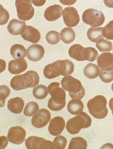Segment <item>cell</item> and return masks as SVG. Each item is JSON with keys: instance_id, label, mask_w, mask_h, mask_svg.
<instances>
[{"instance_id": "cell-10", "label": "cell", "mask_w": 113, "mask_h": 149, "mask_svg": "<svg viewBox=\"0 0 113 149\" xmlns=\"http://www.w3.org/2000/svg\"><path fill=\"white\" fill-rule=\"evenodd\" d=\"M51 119V114L49 111L43 108L39 109L32 118V124L36 128L45 127Z\"/></svg>"}, {"instance_id": "cell-17", "label": "cell", "mask_w": 113, "mask_h": 149, "mask_svg": "<svg viewBox=\"0 0 113 149\" xmlns=\"http://www.w3.org/2000/svg\"><path fill=\"white\" fill-rule=\"evenodd\" d=\"M21 35L25 40L33 44L39 42L41 39V34L39 31L31 26H27L25 31L22 33Z\"/></svg>"}, {"instance_id": "cell-28", "label": "cell", "mask_w": 113, "mask_h": 149, "mask_svg": "<svg viewBox=\"0 0 113 149\" xmlns=\"http://www.w3.org/2000/svg\"><path fill=\"white\" fill-rule=\"evenodd\" d=\"M48 88L46 86L40 85L36 86L33 90V95L37 99H44L48 96Z\"/></svg>"}, {"instance_id": "cell-40", "label": "cell", "mask_w": 113, "mask_h": 149, "mask_svg": "<svg viewBox=\"0 0 113 149\" xmlns=\"http://www.w3.org/2000/svg\"><path fill=\"white\" fill-rule=\"evenodd\" d=\"M77 0H60V2L64 5H73Z\"/></svg>"}, {"instance_id": "cell-18", "label": "cell", "mask_w": 113, "mask_h": 149, "mask_svg": "<svg viewBox=\"0 0 113 149\" xmlns=\"http://www.w3.org/2000/svg\"><path fill=\"white\" fill-rule=\"evenodd\" d=\"M62 8L59 5H54L48 7L44 13V17L48 21H55L61 18Z\"/></svg>"}, {"instance_id": "cell-31", "label": "cell", "mask_w": 113, "mask_h": 149, "mask_svg": "<svg viewBox=\"0 0 113 149\" xmlns=\"http://www.w3.org/2000/svg\"><path fill=\"white\" fill-rule=\"evenodd\" d=\"M98 56V53L97 50L93 47H87L84 49V60L93 62L95 61Z\"/></svg>"}, {"instance_id": "cell-15", "label": "cell", "mask_w": 113, "mask_h": 149, "mask_svg": "<svg viewBox=\"0 0 113 149\" xmlns=\"http://www.w3.org/2000/svg\"><path fill=\"white\" fill-rule=\"evenodd\" d=\"M98 67L103 70L110 71L113 70V54L109 52L101 54L97 58Z\"/></svg>"}, {"instance_id": "cell-13", "label": "cell", "mask_w": 113, "mask_h": 149, "mask_svg": "<svg viewBox=\"0 0 113 149\" xmlns=\"http://www.w3.org/2000/svg\"><path fill=\"white\" fill-rule=\"evenodd\" d=\"M65 127V121L60 116L54 117L51 120L48 130L49 133L54 136H57L61 134Z\"/></svg>"}, {"instance_id": "cell-27", "label": "cell", "mask_w": 113, "mask_h": 149, "mask_svg": "<svg viewBox=\"0 0 113 149\" xmlns=\"http://www.w3.org/2000/svg\"><path fill=\"white\" fill-rule=\"evenodd\" d=\"M87 142L82 137L72 138L69 146V149H86L87 148Z\"/></svg>"}, {"instance_id": "cell-38", "label": "cell", "mask_w": 113, "mask_h": 149, "mask_svg": "<svg viewBox=\"0 0 113 149\" xmlns=\"http://www.w3.org/2000/svg\"><path fill=\"white\" fill-rule=\"evenodd\" d=\"M9 139L5 136H2L0 137V148L5 149L7 147L9 143Z\"/></svg>"}, {"instance_id": "cell-25", "label": "cell", "mask_w": 113, "mask_h": 149, "mask_svg": "<svg viewBox=\"0 0 113 149\" xmlns=\"http://www.w3.org/2000/svg\"><path fill=\"white\" fill-rule=\"evenodd\" d=\"M61 39L66 44H70L75 39V33L71 27L64 28L62 30L60 33Z\"/></svg>"}, {"instance_id": "cell-37", "label": "cell", "mask_w": 113, "mask_h": 149, "mask_svg": "<svg viewBox=\"0 0 113 149\" xmlns=\"http://www.w3.org/2000/svg\"><path fill=\"white\" fill-rule=\"evenodd\" d=\"M10 14L2 5L0 4V25H4L9 21Z\"/></svg>"}, {"instance_id": "cell-24", "label": "cell", "mask_w": 113, "mask_h": 149, "mask_svg": "<svg viewBox=\"0 0 113 149\" xmlns=\"http://www.w3.org/2000/svg\"><path fill=\"white\" fill-rule=\"evenodd\" d=\"M103 27H91L87 32V36L89 40L96 43L99 39L103 38Z\"/></svg>"}, {"instance_id": "cell-32", "label": "cell", "mask_w": 113, "mask_h": 149, "mask_svg": "<svg viewBox=\"0 0 113 149\" xmlns=\"http://www.w3.org/2000/svg\"><path fill=\"white\" fill-rule=\"evenodd\" d=\"M10 94V90L8 86H0V108L5 106L6 99Z\"/></svg>"}, {"instance_id": "cell-4", "label": "cell", "mask_w": 113, "mask_h": 149, "mask_svg": "<svg viewBox=\"0 0 113 149\" xmlns=\"http://www.w3.org/2000/svg\"><path fill=\"white\" fill-rule=\"evenodd\" d=\"M61 84L65 91L69 92L72 99H82L85 95V91L81 82L71 75L63 78Z\"/></svg>"}, {"instance_id": "cell-29", "label": "cell", "mask_w": 113, "mask_h": 149, "mask_svg": "<svg viewBox=\"0 0 113 149\" xmlns=\"http://www.w3.org/2000/svg\"><path fill=\"white\" fill-rule=\"evenodd\" d=\"M96 47L102 52H110L113 49V44L110 41L104 39H100L96 42Z\"/></svg>"}, {"instance_id": "cell-14", "label": "cell", "mask_w": 113, "mask_h": 149, "mask_svg": "<svg viewBox=\"0 0 113 149\" xmlns=\"http://www.w3.org/2000/svg\"><path fill=\"white\" fill-rule=\"evenodd\" d=\"M44 54V48L39 44L32 45L27 49V57L32 61H40L43 58Z\"/></svg>"}, {"instance_id": "cell-39", "label": "cell", "mask_w": 113, "mask_h": 149, "mask_svg": "<svg viewBox=\"0 0 113 149\" xmlns=\"http://www.w3.org/2000/svg\"><path fill=\"white\" fill-rule=\"evenodd\" d=\"M46 0H31L32 3L35 5L36 6H43L45 2H46Z\"/></svg>"}, {"instance_id": "cell-46", "label": "cell", "mask_w": 113, "mask_h": 149, "mask_svg": "<svg viewBox=\"0 0 113 149\" xmlns=\"http://www.w3.org/2000/svg\"></svg>"}, {"instance_id": "cell-26", "label": "cell", "mask_w": 113, "mask_h": 149, "mask_svg": "<svg viewBox=\"0 0 113 149\" xmlns=\"http://www.w3.org/2000/svg\"><path fill=\"white\" fill-rule=\"evenodd\" d=\"M10 54L15 59L25 57L27 55L26 49L21 44H14L11 48Z\"/></svg>"}, {"instance_id": "cell-23", "label": "cell", "mask_w": 113, "mask_h": 149, "mask_svg": "<svg viewBox=\"0 0 113 149\" xmlns=\"http://www.w3.org/2000/svg\"><path fill=\"white\" fill-rule=\"evenodd\" d=\"M84 74L89 79L97 78L100 73V68L95 64H88L85 66L83 70Z\"/></svg>"}, {"instance_id": "cell-3", "label": "cell", "mask_w": 113, "mask_h": 149, "mask_svg": "<svg viewBox=\"0 0 113 149\" xmlns=\"http://www.w3.org/2000/svg\"><path fill=\"white\" fill-rule=\"evenodd\" d=\"M60 86L58 82H53L48 86V91L51 96L49 99L48 107L53 111H61L66 103V92Z\"/></svg>"}, {"instance_id": "cell-2", "label": "cell", "mask_w": 113, "mask_h": 149, "mask_svg": "<svg viewBox=\"0 0 113 149\" xmlns=\"http://www.w3.org/2000/svg\"><path fill=\"white\" fill-rule=\"evenodd\" d=\"M40 82V77L38 73L33 70H30L23 74L16 75L11 80V87L19 91L28 88L37 86Z\"/></svg>"}, {"instance_id": "cell-36", "label": "cell", "mask_w": 113, "mask_h": 149, "mask_svg": "<svg viewBox=\"0 0 113 149\" xmlns=\"http://www.w3.org/2000/svg\"><path fill=\"white\" fill-rule=\"evenodd\" d=\"M99 76L101 80L105 83H110L113 81V70L106 71L101 69L100 70Z\"/></svg>"}, {"instance_id": "cell-41", "label": "cell", "mask_w": 113, "mask_h": 149, "mask_svg": "<svg viewBox=\"0 0 113 149\" xmlns=\"http://www.w3.org/2000/svg\"><path fill=\"white\" fill-rule=\"evenodd\" d=\"M6 67V63L5 60L0 59V73L5 70Z\"/></svg>"}, {"instance_id": "cell-7", "label": "cell", "mask_w": 113, "mask_h": 149, "mask_svg": "<svg viewBox=\"0 0 113 149\" xmlns=\"http://www.w3.org/2000/svg\"><path fill=\"white\" fill-rule=\"evenodd\" d=\"M82 21L93 27L102 26L105 22V16L103 12L94 9H88L83 13Z\"/></svg>"}, {"instance_id": "cell-43", "label": "cell", "mask_w": 113, "mask_h": 149, "mask_svg": "<svg viewBox=\"0 0 113 149\" xmlns=\"http://www.w3.org/2000/svg\"><path fill=\"white\" fill-rule=\"evenodd\" d=\"M103 148H107V149H113V146L112 144L111 143H106L105 145H104L103 147L101 148V149Z\"/></svg>"}, {"instance_id": "cell-11", "label": "cell", "mask_w": 113, "mask_h": 149, "mask_svg": "<svg viewBox=\"0 0 113 149\" xmlns=\"http://www.w3.org/2000/svg\"><path fill=\"white\" fill-rule=\"evenodd\" d=\"M62 16L65 24L69 27H75L80 22L78 12L73 7L66 8L62 11Z\"/></svg>"}, {"instance_id": "cell-5", "label": "cell", "mask_w": 113, "mask_h": 149, "mask_svg": "<svg viewBox=\"0 0 113 149\" xmlns=\"http://www.w3.org/2000/svg\"><path fill=\"white\" fill-rule=\"evenodd\" d=\"M107 100L103 95H97L90 99L87 107L92 116L98 119H103L107 116L108 109L107 108Z\"/></svg>"}, {"instance_id": "cell-16", "label": "cell", "mask_w": 113, "mask_h": 149, "mask_svg": "<svg viewBox=\"0 0 113 149\" xmlns=\"http://www.w3.org/2000/svg\"><path fill=\"white\" fill-rule=\"evenodd\" d=\"M27 68V63L24 57L11 60L9 63V71L12 74H18Z\"/></svg>"}, {"instance_id": "cell-21", "label": "cell", "mask_w": 113, "mask_h": 149, "mask_svg": "<svg viewBox=\"0 0 113 149\" xmlns=\"http://www.w3.org/2000/svg\"><path fill=\"white\" fill-rule=\"evenodd\" d=\"M85 48L80 44H74L72 45L69 50V56L75 60L79 61H85L84 58V53Z\"/></svg>"}, {"instance_id": "cell-22", "label": "cell", "mask_w": 113, "mask_h": 149, "mask_svg": "<svg viewBox=\"0 0 113 149\" xmlns=\"http://www.w3.org/2000/svg\"><path fill=\"white\" fill-rule=\"evenodd\" d=\"M84 104L80 99H72L67 105L68 111L72 115H78L82 112Z\"/></svg>"}, {"instance_id": "cell-19", "label": "cell", "mask_w": 113, "mask_h": 149, "mask_svg": "<svg viewBox=\"0 0 113 149\" xmlns=\"http://www.w3.org/2000/svg\"><path fill=\"white\" fill-rule=\"evenodd\" d=\"M27 28L24 21H21L17 19H12L9 23L8 30L11 35H19L25 31Z\"/></svg>"}, {"instance_id": "cell-45", "label": "cell", "mask_w": 113, "mask_h": 149, "mask_svg": "<svg viewBox=\"0 0 113 149\" xmlns=\"http://www.w3.org/2000/svg\"><path fill=\"white\" fill-rule=\"evenodd\" d=\"M112 91L113 92V84H112Z\"/></svg>"}, {"instance_id": "cell-33", "label": "cell", "mask_w": 113, "mask_h": 149, "mask_svg": "<svg viewBox=\"0 0 113 149\" xmlns=\"http://www.w3.org/2000/svg\"><path fill=\"white\" fill-rule=\"evenodd\" d=\"M60 33L55 31H51L48 32L46 36L47 42L52 45L56 44L60 41Z\"/></svg>"}, {"instance_id": "cell-42", "label": "cell", "mask_w": 113, "mask_h": 149, "mask_svg": "<svg viewBox=\"0 0 113 149\" xmlns=\"http://www.w3.org/2000/svg\"><path fill=\"white\" fill-rule=\"evenodd\" d=\"M103 2L107 7L113 8V0H103Z\"/></svg>"}, {"instance_id": "cell-12", "label": "cell", "mask_w": 113, "mask_h": 149, "mask_svg": "<svg viewBox=\"0 0 113 149\" xmlns=\"http://www.w3.org/2000/svg\"><path fill=\"white\" fill-rule=\"evenodd\" d=\"M26 130L20 126L12 127L9 129L8 138L11 143L21 145L26 139Z\"/></svg>"}, {"instance_id": "cell-44", "label": "cell", "mask_w": 113, "mask_h": 149, "mask_svg": "<svg viewBox=\"0 0 113 149\" xmlns=\"http://www.w3.org/2000/svg\"><path fill=\"white\" fill-rule=\"evenodd\" d=\"M109 107L112 111V113H113V97H112L110 101H109Z\"/></svg>"}, {"instance_id": "cell-47", "label": "cell", "mask_w": 113, "mask_h": 149, "mask_svg": "<svg viewBox=\"0 0 113 149\" xmlns=\"http://www.w3.org/2000/svg\"></svg>"}, {"instance_id": "cell-20", "label": "cell", "mask_w": 113, "mask_h": 149, "mask_svg": "<svg viewBox=\"0 0 113 149\" xmlns=\"http://www.w3.org/2000/svg\"><path fill=\"white\" fill-rule=\"evenodd\" d=\"M24 106V101L20 97L10 99L8 103L9 110L15 114H19L23 111Z\"/></svg>"}, {"instance_id": "cell-35", "label": "cell", "mask_w": 113, "mask_h": 149, "mask_svg": "<svg viewBox=\"0 0 113 149\" xmlns=\"http://www.w3.org/2000/svg\"><path fill=\"white\" fill-rule=\"evenodd\" d=\"M53 144L55 147V149H64L67 145V141L63 136H57L53 141Z\"/></svg>"}, {"instance_id": "cell-30", "label": "cell", "mask_w": 113, "mask_h": 149, "mask_svg": "<svg viewBox=\"0 0 113 149\" xmlns=\"http://www.w3.org/2000/svg\"><path fill=\"white\" fill-rule=\"evenodd\" d=\"M39 109V104L35 102L28 103L24 108V114L27 117H31L35 115Z\"/></svg>"}, {"instance_id": "cell-9", "label": "cell", "mask_w": 113, "mask_h": 149, "mask_svg": "<svg viewBox=\"0 0 113 149\" xmlns=\"http://www.w3.org/2000/svg\"><path fill=\"white\" fill-rule=\"evenodd\" d=\"M26 148L29 149H55L53 143L37 136H31L26 140Z\"/></svg>"}, {"instance_id": "cell-34", "label": "cell", "mask_w": 113, "mask_h": 149, "mask_svg": "<svg viewBox=\"0 0 113 149\" xmlns=\"http://www.w3.org/2000/svg\"><path fill=\"white\" fill-rule=\"evenodd\" d=\"M103 35L104 38L108 40H113V20L109 22L103 29Z\"/></svg>"}, {"instance_id": "cell-6", "label": "cell", "mask_w": 113, "mask_h": 149, "mask_svg": "<svg viewBox=\"0 0 113 149\" xmlns=\"http://www.w3.org/2000/svg\"><path fill=\"white\" fill-rule=\"evenodd\" d=\"M92 119L85 112H82L75 117L68 120L66 124V129L71 134H78L82 129L90 127Z\"/></svg>"}, {"instance_id": "cell-8", "label": "cell", "mask_w": 113, "mask_h": 149, "mask_svg": "<svg viewBox=\"0 0 113 149\" xmlns=\"http://www.w3.org/2000/svg\"><path fill=\"white\" fill-rule=\"evenodd\" d=\"M15 6L18 18L23 21H29L35 14V9L33 8L31 0H16Z\"/></svg>"}, {"instance_id": "cell-1", "label": "cell", "mask_w": 113, "mask_h": 149, "mask_svg": "<svg viewBox=\"0 0 113 149\" xmlns=\"http://www.w3.org/2000/svg\"><path fill=\"white\" fill-rule=\"evenodd\" d=\"M74 71V65L69 60H58L52 64L46 65L44 69V76L49 79L72 74Z\"/></svg>"}]
</instances>
